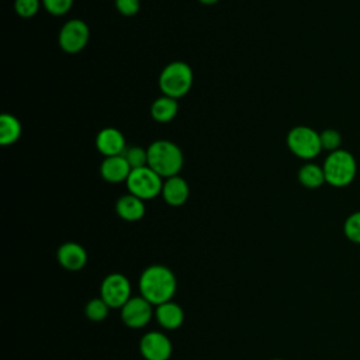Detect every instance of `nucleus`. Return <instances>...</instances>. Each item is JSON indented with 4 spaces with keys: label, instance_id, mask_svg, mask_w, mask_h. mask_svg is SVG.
Listing matches in <instances>:
<instances>
[{
    "label": "nucleus",
    "instance_id": "f257e3e1",
    "mask_svg": "<svg viewBox=\"0 0 360 360\" xmlns=\"http://www.w3.org/2000/svg\"><path fill=\"white\" fill-rule=\"evenodd\" d=\"M138 287L141 292L139 295L156 307L172 301L177 290V280L169 267L163 264H152L141 273Z\"/></svg>",
    "mask_w": 360,
    "mask_h": 360
},
{
    "label": "nucleus",
    "instance_id": "f03ea898",
    "mask_svg": "<svg viewBox=\"0 0 360 360\" xmlns=\"http://www.w3.org/2000/svg\"><path fill=\"white\" fill-rule=\"evenodd\" d=\"M148 166L162 179L177 176L183 167L181 149L169 139L153 141L148 148Z\"/></svg>",
    "mask_w": 360,
    "mask_h": 360
},
{
    "label": "nucleus",
    "instance_id": "7ed1b4c3",
    "mask_svg": "<svg viewBox=\"0 0 360 360\" xmlns=\"http://www.w3.org/2000/svg\"><path fill=\"white\" fill-rule=\"evenodd\" d=\"M193 80L194 75L191 66L183 60H173L160 72L159 89L163 96L179 100L190 91Z\"/></svg>",
    "mask_w": 360,
    "mask_h": 360
},
{
    "label": "nucleus",
    "instance_id": "20e7f679",
    "mask_svg": "<svg viewBox=\"0 0 360 360\" xmlns=\"http://www.w3.org/2000/svg\"><path fill=\"white\" fill-rule=\"evenodd\" d=\"M322 167L326 183L333 187H345L350 184L354 180L357 172L354 156L345 149L330 152L326 156Z\"/></svg>",
    "mask_w": 360,
    "mask_h": 360
},
{
    "label": "nucleus",
    "instance_id": "39448f33",
    "mask_svg": "<svg viewBox=\"0 0 360 360\" xmlns=\"http://www.w3.org/2000/svg\"><path fill=\"white\" fill-rule=\"evenodd\" d=\"M287 146L292 155L304 160L316 158L322 150L319 132L307 125H297L288 131Z\"/></svg>",
    "mask_w": 360,
    "mask_h": 360
},
{
    "label": "nucleus",
    "instance_id": "423d86ee",
    "mask_svg": "<svg viewBox=\"0 0 360 360\" xmlns=\"http://www.w3.org/2000/svg\"><path fill=\"white\" fill-rule=\"evenodd\" d=\"M163 180L155 170L149 166H143L139 169H132L125 184L128 193L139 197L143 201L153 200L162 193Z\"/></svg>",
    "mask_w": 360,
    "mask_h": 360
},
{
    "label": "nucleus",
    "instance_id": "0eeeda50",
    "mask_svg": "<svg viewBox=\"0 0 360 360\" xmlns=\"http://www.w3.org/2000/svg\"><path fill=\"white\" fill-rule=\"evenodd\" d=\"M90 39L89 25L79 18L68 20L59 30L58 42L63 52L75 55L83 51Z\"/></svg>",
    "mask_w": 360,
    "mask_h": 360
},
{
    "label": "nucleus",
    "instance_id": "6e6552de",
    "mask_svg": "<svg viewBox=\"0 0 360 360\" xmlns=\"http://www.w3.org/2000/svg\"><path fill=\"white\" fill-rule=\"evenodd\" d=\"M131 281L121 273H111L104 277L100 285V297L108 304L110 308H122L124 304L132 297Z\"/></svg>",
    "mask_w": 360,
    "mask_h": 360
},
{
    "label": "nucleus",
    "instance_id": "1a4fd4ad",
    "mask_svg": "<svg viewBox=\"0 0 360 360\" xmlns=\"http://www.w3.org/2000/svg\"><path fill=\"white\" fill-rule=\"evenodd\" d=\"M153 307L142 295L131 297L121 308V319L131 329H142L155 316Z\"/></svg>",
    "mask_w": 360,
    "mask_h": 360
},
{
    "label": "nucleus",
    "instance_id": "9d476101",
    "mask_svg": "<svg viewBox=\"0 0 360 360\" xmlns=\"http://www.w3.org/2000/svg\"><path fill=\"white\" fill-rule=\"evenodd\" d=\"M139 352L145 360H169L173 345L163 332L149 330L139 340Z\"/></svg>",
    "mask_w": 360,
    "mask_h": 360
},
{
    "label": "nucleus",
    "instance_id": "9b49d317",
    "mask_svg": "<svg viewBox=\"0 0 360 360\" xmlns=\"http://www.w3.org/2000/svg\"><path fill=\"white\" fill-rule=\"evenodd\" d=\"M96 148L104 158L122 155L127 149L125 136L117 128H103L96 136Z\"/></svg>",
    "mask_w": 360,
    "mask_h": 360
},
{
    "label": "nucleus",
    "instance_id": "f8f14e48",
    "mask_svg": "<svg viewBox=\"0 0 360 360\" xmlns=\"http://www.w3.org/2000/svg\"><path fill=\"white\" fill-rule=\"evenodd\" d=\"M56 260L65 270L79 271L87 263V252L80 243L65 242L58 248Z\"/></svg>",
    "mask_w": 360,
    "mask_h": 360
},
{
    "label": "nucleus",
    "instance_id": "ddd939ff",
    "mask_svg": "<svg viewBox=\"0 0 360 360\" xmlns=\"http://www.w3.org/2000/svg\"><path fill=\"white\" fill-rule=\"evenodd\" d=\"M160 195L163 197L166 204L172 207H180L188 200V195H190L188 183L179 174L165 179Z\"/></svg>",
    "mask_w": 360,
    "mask_h": 360
},
{
    "label": "nucleus",
    "instance_id": "4468645a",
    "mask_svg": "<svg viewBox=\"0 0 360 360\" xmlns=\"http://www.w3.org/2000/svg\"><path fill=\"white\" fill-rule=\"evenodd\" d=\"M131 170L132 169L128 165V162L124 158V155L104 158V160L100 165V176L107 183H122V181H127Z\"/></svg>",
    "mask_w": 360,
    "mask_h": 360
},
{
    "label": "nucleus",
    "instance_id": "2eb2a0df",
    "mask_svg": "<svg viewBox=\"0 0 360 360\" xmlns=\"http://www.w3.org/2000/svg\"><path fill=\"white\" fill-rule=\"evenodd\" d=\"M155 318L163 329L176 330L184 322V311L177 302L167 301L155 307Z\"/></svg>",
    "mask_w": 360,
    "mask_h": 360
},
{
    "label": "nucleus",
    "instance_id": "dca6fc26",
    "mask_svg": "<svg viewBox=\"0 0 360 360\" xmlns=\"http://www.w3.org/2000/svg\"><path fill=\"white\" fill-rule=\"evenodd\" d=\"M115 211L117 215L128 222H135L143 218L145 215V201L139 197L128 193L121 195L115 202Z\"/></svg>",
    "mask_w": 360,
    "mask_h": 360
},
{
    "label": "nucleus",
    "instance_id": "f3484780",
    "mask_svg": "<svg viewBox=\"0 0 360 360\" xmlns=\"http://www.w3.org/2000/svg\"><path fill=\"white\" fill-rule=\"evenodd\" d=\"M177 111H179L177 100L167 96L158 97L150 105L152 118L160 124L170 122L177 115Z\"/></svg>",
    "mask_w": 360,
    "mask_h": 360
},
{
    "label": "nucleus",
    "instance_id": "a211bd4d",
    "mask_svg": "<svg viewBox=\"0 0 360 360\" xmlns=\"http://www.w3.org/2000/svg\"><path fill=\"white\" fill-rule=\"evenodd\" d=\"M22 134V127L20 120L8 112L0 115V143L3 146H10L15 143Z\"/></svg>",
    "mask_w": 360,
    "mask_h": 360
},
{
    "label": "nucleus",
    "instance_id": "6ab92c4d",
    "mask_svg": "<svg viewBox=\"0 0 360 360\" xmlns=\"http://www.w3.org/2000/svg\"><path fill=\"white\" fill-rule=\"evenodd\" d=\"M298 181L307 188L321 187L323 183H326L323 167L315 163H305L298 170Z\"/></svg>",
    "mask_w": 360,
    "mask_h": 360
},
{
    "label": "nucleus",
    "instance_id": "aec40b11",
    "mask_svg": "<svg viewBox=\"0 0 360 360\" xmlns=\"http://www.w3.org/2000/svg\"><path fill=\"white\" fill-rule=\"evenodd\" d=\"M110 309L111 308L101 297H96V298H91L90 301H87V304L84 307V315L87 319L93 321V322H101L107 318Z\"/></svg>",
    "mask_w": 360,
    "mask_h": 360
},
{
    "label": "nucleus",
    "instance_id": "412c9836",
    "mask_svg": "<svg viewBox=\"0 0 360 360\" xmlns=\"http://www.w3.org/2000/svg\"><path fill=\"white\" fill-rule=\"evenodd\" d=\"M131 169H139L148 166V150L142 146H129L122 153Z\"/></svg>",
    "mask_w": 360,
    "mask_h": 360
},
{
    "label": "nucleus",
    "instance_id": "4be33fe9",
    "mask_svg": "<svg viewBox=\"0 0 360 360\" xmlns=\"http://www.w3.org/2000/svg\"><path fill=\"white\" fill-rule=\"evenodd\" d=\"M343 232L349 240L360 243V211H356L346 218Z\"/></svg>",
    "mask_w": 360,
    "mask_h": 360
},
{
    "label": "nucleus",
    "instance_id": "5701e85b",
    "mask_svg": "<svg viewBox=\"0 0 360 360\" xmlns=\"http://www.w3.org/2000/svg\"><path fill=\"white\" fill-rule=\"evenodd\" d=\"M41 6V0H14V10L21 18H32Z\"/></svg>",
    "mask_w": 360,
    "mask_h": 360
},
{
    "label": "nucleus",
    "instance_id": "b1692460",
    "mask_svg": "<svg viewBox=\"0 0 360 360\" xmlns=\"http://www.w3.org/2000/svg\"><path fill=\"white\" fill-rule=\"evenodd\" d=\"M319 138H321L322 149L329 150V153L338 150L340 146V142H342V135L336 129H332V128L323 129L319 134Z\"/></svg>",
    "mask_w": 360,
    "mask_h": 360
},
{
    "label": "nucleus",
    "instance_id": "393cba45",
    "mask_svg": "<svg viewBox=\"0 0 360 360\" xmlns=\"http://www.w3.org/2000/svg\"><path fill=\"white\" fill-rule=\"evenodd\" d=\"M45 10L52 15H63L70 11L73 0H41Z\"/></svg>",
    "mask_w": 360,
    "mask_h": 360
},
{
    "label": "nucleus",
    "instance_id": "a878e982",
    "mask_svg": "<svg viewBox=\"0 0 360 360\" xmlns=\"http://www.w3.org/2000/svg\"><path fill=\"white\" fill-rule=\"evenodd\" d=\"M117 11L124 17L135 15L141 8L139 0H114Z\"/></svg>",
    "mask_w": 360,
    "mask_h": 360
},
{
    "label": "nucleus",
    "instance_id": "bb28decb",
    "mask_svg": "<svg viewBox=\"0 0 360 360\" xmlns=\"http://www.w3.org/2000/svg\"><path fill=\"white\" fill-rule=\"evenodd\" d=\"M201 4H204V6H212V4H215V3H218L219 0H198Z\"/></svg>",
    "mask_w": 360,
    "mask_h": 360
},
{
    "label": "nucleus",
    "instance_id": "cd10ccee",
    "mask_svg": "<svg viewBox=\"0 0 360 360\" xmlns=\"http://www.w3.org/2000/svg\"><path fill=\"white\" fill-rule=\"evenodd\" d=\"M273 360H283V359H273Z\"/></svg>",
    "mask_w": 360,
    "mask_h": 360
}]
</instances>
